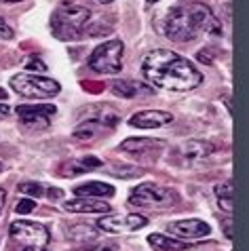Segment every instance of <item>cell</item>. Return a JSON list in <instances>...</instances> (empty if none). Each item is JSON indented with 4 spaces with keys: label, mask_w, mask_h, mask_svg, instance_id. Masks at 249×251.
Masks as SVG:
<instances>
[{
    "label": "cell",
    "mask_w": 249,
    "mask_h": 251,
    "mask_svg": "<svg viewBox=\"0 0 249 251\" xmlns=\"http://www.w3.org/2000/svg\"><path fill=\"white\" fill-rule=\"evenodd\" d=\"M0 38H4V40H11L13 38V30L6 25V22H4L2 17H0Z\"/></svg>",
    "instance_id": "obj_25"
},
{
    "label": "cell",
    "mask_w": 249,
    "mask_h": 251,
    "mask_svg": "<svg viewBox=\"0 0 249 251\" xmlns=\"http://www.w3.org/2000/svg\"><path fill=\"white\" fill-rule=\"evenodd\" d=\"M98 2H112V0H98Z\"/></svg>",
    "instance_id": "obj_35"
},
{
    "label": "cell",
    "mask_w": 249,
    "mask_h": 251,
    "mask_svg": "<svg viewBox=\"0 0 249 251\" xmlns=\"http://www.w3.org/2000/svg\"><path fill=\"white\" fill-rule=\"evenodd\" d=\"M68 236H70L74 243H87V241L98 239V230L93 226H87V224H76L68 230Z\"/></svg>",
    "instance_id": "obj_19"
},
{
    "label": "cell",
    "mask_w": 249,
    "mask_h": 251,
    "mask_svg": "<svg viewBox=\"0 0 249 251\" xmlns=\"http://www.w3.org/2000/svg\"><path fill=\"white\" fill-rule=\"evenodd\" d=\"M114 186L103 184V182H89L74 188L76 197H91V199H112L114 197Z\"/></svg>",
    "instance_id": "obj_16"
},
{
    "label": "cell",
    "mask_w": 249,
    "mask_h": 251,
    "mask_svg": "<svg viewBox=\"0 0 249 251\" xmlns=\"http://www.w3.org/2000/svg\"><path fill=\"white\" fill-rule=\"evenodd\" d=\"M25 68L27 70H36V72H47V64H45V61H40L38 57H30V59H27Z\"/></svg>",
    "instance_id": "obj_24"
},
{
    "label": "cell",
    "mask_w": 249,
    "mask_h": 251,
    "mask_svg": "<svg viewBox=\"0 0 249 251\" xmlns=\"http://www.w3.org/2000/svg\"><path fill=\"white\" fill-rule=\"evenodd\" d=\"M148 243L152 245V249H156V251H186V249H190V245L186 241H175V239H169V236H165V234H150Z\"/></svg>",
    "instance_id": "obj_18"
},
{
    "label": "cell",
    "mask_w": 249,
    "mask_h": 251,
    "mask_svg": "<svg viewBox=\"0 0 249 251\" xmlns=\"http://www.w3.org/2000/svg\"><path fill=\"white\" fill-rule=\"evenodd\" d=\"M169 123H174V116L165 110H144V112H137L129 118V125L137 129H158Z\"/></svg>",
    "instance_id": "obj_13"
},
{
    "label": "cell",
    "mask_w": 249,
    "mask_h": 251,
    "mask_svg": "<svg viewBox=\"0 0 249 251\" xmlns=\"http://www.w3.org/2000/svg\"><path fill=\"white\" fill-rule=\"evenodd\" d=\"M213 152V146L209 142H200V139H188L177 148V156L184 167H195L207 160Z\"/></svg>",
    "instance_id": "obj_10"
},
{
    "label": "cell",
    "mask_w": 249,
    "mask_h": 251,
    "mask_svg": "<svg viewBox=\"0 0 249 251\" xmlns=\"http://www.w3.org/2000/svg\"><path fill=\"white\" fill-rule=\"evenodd\" d=\"M188 13H190V17L199 32H205V34H209V36H222V24H220V19L211 13L209 6L195 4L188 9Z\"/></svg>",
    "instance_id": "obj_11"
},
{
    "label": "cell",
    "mask_w": 249,
    "mask_h": 251,
    "mask_svg": "<svg viewBox=\"0 0 249 251\" xmlns=\"http://www.w3.org/2000/svg\"><path fill=\"white\" fill-rule=\"evenodd\" d=\"M163 32L174 43H188L199 34L188 9H182V6H175L167 13V17L163 22Z\"/></svg>",
    "instance_id": "obj_6"
},
{
    "label": "cell",
    "mask_w": 249,
    "mask_h": 251,
    "mask_svg": "<svg viewBox=\"0 0 249 251\" xmlns=\"http://www.w3.org/2000/svg\"><path fill=\"white\" fill-rule=\"evenodd\" d=\"M142 76L154 89H163V91L171 93H184L192 91L203 82V74L169 49H156L150 51L142 61Z\"/></svg>",
    "instance_id": "obj_1"
},
{
    "label": "cell",
    "mask_w": 249,
    "mask_h": 251,
    "mask_svg": "<svg viewBox=\"0 0 249 251\" xmlns=\"http://www.w3.org/2000/svg\"><path fill=\"white\" fill-rule=\"evenodd\" d=\"M148 2H158V0H148Z\"/></svg>",
    "instance_id": "obj_36"
},
{
    "label": "cell",
    "mask_w": 249,
    "mask_h": 251,
    "mask_svg": "<svg viewBox=\"0 0 249 251\" xmlns=\"http://www.w3.org/2000/svg\"><path fill=\"white\" fill-rule=\"evenodd\" d=\"M47 192H49V194H47V197H49L51 201H57V199H61V194H64V192L59 190V188H49V190H47Z\"/></svg>",
    "instance_id": "obj_27"
},
{
    "label": "cell",
    "mask_w": 249,
    "mask_h": 251,
    "mask_svg": "<svg viewBox=\"0 0 249 251\" xmlns=\"http://www.w3.org/2000/svg\"><path fill=\"white\" fill-rule=\"evenodd\" d=\"M24 251H47L45 247H24Z\"/></svg>",
    "instance_id": "obj_32"
},
{
    "label": "cell",
    "mask_w": 249,
    "mask_h": 251,
    "mask_svg": "<svg viewBox=\"0 0 249 251\" xmlns=\"http://www.w3.org/2000/svg\"><path fill=\"white\" fill-rule=\"evenodd\" d=\"M2 2H22V0H2Z\"/></svg>",
    "instance_id": "obj_34"
},
{
    "label": "cell",
    "mask_w": 249,
    "mask_h": 251,
    "mask_svg": "<svg viewBox=\"0 0 249 251\" xmlns=\"http://www.w3.org/2000/svg\"><path fill=\"white\" fill-rule=\"evenodd\" d=\"M216 197L220 201V205L224 207V211L230 213L232 211V182L230 179H226V182L216 186Z\"/></svg>",
    "instance_id": "obj_20"
},
{
    "label": "cell",
    "mask_w": 249,
    "mask_h": 251,
    "mask_svg": "<svg viewBox=\"0 0 249 251\" xmlns=\"http://www.w3.org/2000/svg\"><path fill=\"white\" fill-rule=\"evenodd\" d=\"M226 236H228V239L232 236V232H230V220H226Z\"/></svg>",
    "instance_id": "obj_31"
},
{
    "label": "cell",
    "mask_w": 249,
    "mask_h": 251,
    "mask_svg": "<svg viewBox=\"0 0 249 251\" xmlns=\"http://www.w3.org/2000/svg\"><path fill=\"white\" fill-rule=\"evenodd\" d=\"M64 209L68 213H108L112 211L103 199H91V197H78L74 201H66Z\"/></svg>",
    "instance_id": "obj_15"
},
{
    "label": "cell",
    "mask_w": 249,
    "mask_h": 251,
    "mask_svg": "<svg viewBox=\"0 0 249 251\" xmlns=\"http://www.w3.org/2000/svg\"><path fill=\"white\" fill-rule=\"evenodd\" d=\"M17 190L22 194H27V199H38V197H43L45 188L40 184H36V182H24V184L17 186Z\"/></svg>",
    "instance_id": "obj_21"
},
{
    "label": "cell",
    "mask_w": 249,
    "mask_h": 251,
    "mask_svg": "<svg viewBox=\"0 0 249 251\" xmlns=\"http://www.w3.org/2000/svg\"><path fill=\"white\" fill-rule=\"evenodd\" d=\"M11 89L22 97H27V100H49V97H55L61 91L57 80L47 78V76L27 74V72L13 76Z\"/></svg>",
    "instance_id": "obj_3"
},
{
    "label": "cell",
    "mask_w": 249,
    "mask_h": 251,
    "mask_svg": "<svg viewBox=\"0 0 249 251\" xmlns=\"http://www.w3.org/2000/svg\"><path fill=\"white\" fill-rule=\"evenodd\" d=\"M123 53L124 45L121 40H108L101 43L89 57V68L98 74H119L123 70Z\"/></svg>",
    "instance_id": "obj_5"
},
{
    "label": "cell",
    "mask_w": 249,
    "mask_h": 251,
    "mask_svg": "<svg viewBox=\"0 0 249 251\" xmlns=\"http://www.w3.org/2000/svg\"><path fill=\"white\" fill-rule=\"evenodd\" d=\"M0 171H2V163H0Z\"/></svg>",
    "instance_id": "obj_37"
},
{
    "label": "cell",
    "mask_w": 249,
    "mask_h": 251,
    "mask_svg": "<svg viewBox=\"0 0 249 251\" xmlns=\"http://www.w3.org/2000/svg\"><path fill=\"white\" fill-rule=\"evenodd\" d=\"M95 251H119V245H114V243H108V245H100Z\"/></svg>",
    "instance_id": "obj_28"
},
{
    "label": "cell",
    "mask_w": 249,
    "mask_h": 251,
    "mask_svg": "<svg viewBox=\"0 0 249 251\" xmlns=\"http://www.w3.org/2000/svg\"><path fill=\"white\" fill-rule=\"evenodd\" d=\"M112 91L114 95L119 97H135L140 93H152V87L144 85V82H137V80H116L112 85Z\"/></svg>",
    "instance_id": "obj_17"
},
{
    "label": "cell",
    "mask_w": 249,
    "mask_h": 251,
    "mask_svg": "<svg viewBox=\"0 0 249 251\" xmlns=\"http://www.w3.org/2000/svg\"><path fill=\"white\" fill-rule=\"evenodd\" d=\"M91 17L89 9L80 4H61L51 17V30L59 40H76L87 32V22Z\"/></svg>",
    "instance_id": "obj_2"
},
{
    "label": "cell",
    "mask_w": 249,
    "mask_h": 251,
    "mask_svg": "<svg viewBox=\"0 0 249 251\" xmlns=\"http://www.w3.org/2000/svg\"><path fill=\"white\" fill-rule=\"evenodd\" d=\"M112 173H119V176H135V173H140V169H127V167H114V169H110Z\"/></svg>",
    "instance_id": "obj_26"
},
{
    "label": "cell",
    "mask_w": 249,
    "mask_h": 251,
    "mask_svg": "<svg viewBox=\"0 0 249 251\" xmlns=\"http://www.w3.org/2000/svg\"><path fill=\"white\" fill-rule=\"evenodd\" d=\"M15 112L25 127L47 129L51 116H55V112H57V108L51 106V103H38V106H17Z\"/></svg>",
    "instance_id": "obj_9"
},
{
    "label": "cell",
    "mask_w": 249,
    "mask_h": 251,
    "mask_svg": "<svg viewBox=\"0 0 249 251\" xmlns=\"http://www.w3.org/2000/svg\"><path fill=\"white\" fill-rule=\"evenodd\" d=\"M169 232L175 236H182V239H200V236L209 234L211 228L203 220H179L169 224Z\"/></svg>",
    "instance_id": "obj_14"
},
{
    "label": "cell",
    "mask_w": 249,
    "mask_h": 251,
    "mask_svg": "<svg viewBox=\"0 0 249 251\" xmlns=\"http://www.w3.org/2000/svg\"><path fill=\"white\" fill-rule=\"evenodd\" d=\"M9 110H11V108L6 106V103H2V106H0V114H2V116H4V114H9Z\"/></svg>",
    "instance_id": "obj_30"
},
{
    "label": "cell",
    "mask_w": 249,
    "mask_h": 251,
    "mask_svg": "<svg viewBox=\"0 0 249 251\" xmlns=\"http://www.w3.org/2000/svg\"><path fill=\"white\" fill-rule=\"evenodd\" d=\"M9 234L13 241H17L24 247H45L49 245L51 234L43 224L30 220H17L9 226Z\"/></svg>",
    "instance_id": "obj_7"
},
{
    "label": "cell",
    "mask_w": 249,
    "mask_h": 251,
    "mask_svg": "<svg viewBox=\"0 0 249 251\" xmlns=\"http://www.w3.org/2000/svg\"><path fill=\"white\" fill-rule=\"evenodd\" d=\"M34 209H36V201H34V199H22L17 203V207H15V213L25 215V213H32Z\"/></svg>",
    "instance_id": "obj_22"
},
{
    "label": "cell",
    "mask_w": 249,
    "mask_h": 251,
    "mask_svg": "<svg viewBox=\"0 0 249 251\" xmlns=\"http://www.w3.org/2000/svg\"><path fill=\"white\" fill-rule=\"evenodd\" d=\"M6 95H9V93H6L4 89H0V100H6Z\"/></svg>",
    "instance_id": "obj_33"
},
{
    "label": "cell",
    "mask_w": 249,
    "mask_h": 251,
    "mask_svg": "<svg viewBox=\"0 0 249 251\" xmlns=\"http://www.w3.org/2000/svg\"><path fill=\"white\" fill-rule=\"evenodd\" d=\"M76 163H78L80 169H100V167H103L101 160L95 158V156H85V158L76 160Z\"/></svg>",
    "instance_id": "obj_23"
},
{
    "label": "cell",
    "mask_w": 249,
    "mask_h": 251,
    "mask_svg": "<svg viewBox=\"0 0 249 251\" xmlns=\"http://www.w3.org/2000/svg\"><path fill=\"white\" fill-rule=\"evenodd\" d=\"M4 201H6V194H4V190L0 188V213H2V207H4Z\"/></svg>",
    "instance_id": "obj_29"
},
{
    "label": "cell",
    "mask_w": 249,
    "mask_h": 251,
    "mask_svg": "<svg viewBox=\"0 0 249 251\" xmlns=\"http://www.w3.org/2000/svg\"><path fill=\"white\" fill-rule=\"evenodd\" d=\"M179 203V197L175 190L171 188H165L161 184H140L137 188L131 190L129 197V205L133 207H154V209H167Z\"/></svg>",
    "instance_id": "obj_4"
},
{
    "label": "cell",
    "mask_w": 249,
    "mask_h": 251,
    "mask_svg": "<svg viewBox=\"0 0 249 251\" xmlns=\"http://www.w3.org/2000/svg\"><path fill=\"white\" fill-rule=\"evenodd\" d=\"M148 224V218L140 213H108L98 220V228L108 234H119V232H135Z\"/></svg>",
    "instance_id": "obj_8"
},
{
    "label": "cell",
    "mask_w": 249,
    "mask_h": 251,
    "mask_svg": "<svg viewBox=\"0 0 249 251\" xmlns=\"http://www.w3.org/2000/svg\"><path fill=\"white\" fill-rule=\"evenodd\" d=\"M161 148H163L161 139H150V137H129L121 144L123 152H129L133 156H150V158H156Z\"/></svg>",
    "instance_id": "obj_12"
}]
</instances>
